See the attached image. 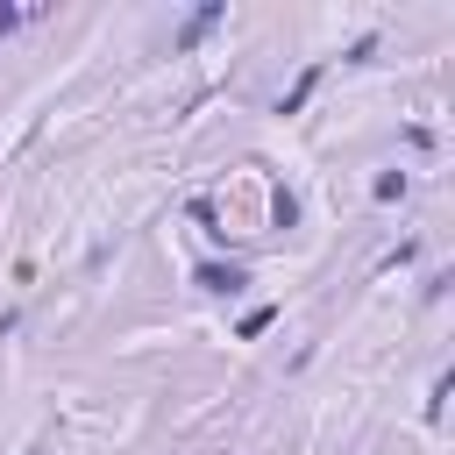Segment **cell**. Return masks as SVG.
Returning a JSON list of instances; mask_svg holds the SVG:
<instances>
[{
	"label": "cell",
	"instance_id": "obj_1",
	"mask_svg": "<svg viewBox=\"0 0 455 455\" xmlns=\"http://www.w3.org/2000/svg\"><path fill=\"white\" fill-rule=\"evenodd\" d=\"M220 21H228V0H199V7H192V21L171 36V50H199V43H206Z\"/></svg>",
	"mask_w": 455,
	"mask_h": 455
},
{
	"label": "cell",
	"instance_id": "obj_2",
	"mask_svg": "<svg viewBox=\"0 0 455 455\" xmlns=\"http://www.w3.org/2000/svg\"><path fill=\"white\" fill-rule=\"evenodd\" d=\"M192 284H199V291H220V299H235V291L249 284V270H242V263H199V270H192Z\"/></svg>",
	"mask_w": 455,
	"mask_h": 455
},
{
	"label": "cell",
	"instance_id": "obj_3",
	"mask_svg": "<svg viewBox=\"0 0 455 455\" xmlns=\"http://www.w3.org/2000/svg\"><path fill=\"white\" fill-rule=\"evenodd\" d=\"M320 78H327V64H306V71H299V85H291V92L277 100V114H299V107H306V100L320 92Z\"/></svg>",
	"mask_w": 455,
	"mask_h": 455
},
{
	"label": "cell",
	"instance_id": "obj_4",
	"mask_svg": "<svg viewBox=\"0 0 455 455\" xmlns=\"http://www.w3.org/2000/svg\"><path fill=\"white\" fill-rule=\"evenodd\" d=\"M370 199H384V206L405 199V171H377V178H370Z\"/></svg>",
	"mask_w": 455,
	"mask_h": 455
},
{
	"label": "cell",
	"instance_id": "obj_5",
	"mask_svg": "<svg viewBox=\"0 0 455 455\" xmlns=\"http://www.w3.org/2000/svg\"><path fill=\"white\" fill-rule=\"evenodd\" d=\"M270 320H277V306H249V313H242V327H235V334H242V341H256V334H263V327H270Z\"/></svg>",
	"mask_w": 455,
	"mask_h": 455
},
{
	"label": "cell",
	"instance_id": "obj_6",
	"mask_svg": "<svg viewBox=\"0 0 455 455\" xmlns=\"http://www.w3.org/2000/svg\"><path fill=\"white\" fill-rule=\"evenodd\" d=\"M270 220H277V228H299V199L277 192V199H270Z\"/></svg>",
	"mask_w": 455,
	"mask_h": 455
},
{
	"label": "cell",
	"instance_id": "obj_7",
	"mask_svg": "<svg viewBox=\"0 0 455 455\" xmlns=\"http://www.w3.org/2000/svg\"><path fill=\"white\" fill-rule=\"evenodd\" d=\"M192 220H199L206 235H228V228H220V206H213V199H192Z\"/></svg>",
	"mask_w": 455,
	"mask_h": 455
},
{
	"label": "cell",
	"instance_id": "obj_8",
	"mask_svg": "<svg viewBox=\"0 0 455 455\" xmlns=\"http://www.w3.org/2000/svg\"><path fill=\"white\" fill-rule=\"evenodd\" d=\"M370 57H377V36H355V43L341 50V64H370Z\"/></svg>",
	"mask_w": 455,
	"mask_h": 455
},
{
	"label": "cell",
	"instance_id": "obj_9",
	"mask_svg": "<svg viewBox=\"0 0 455 455\" xmlns=\"http://www.w3.org/2000/svg\"><path fill=\"white\" fill-rule=\"evenodd\" d=\"M21 21H36V7H0V36H14Z\"/></svg>",
	"mask_w": 455,
	"mask_h": 455
},
{
	"label": "cell",
	"instance_id": "obj_10",
	"mask_svg": "<svg viewBox=\"0 0 455 455\" xmlns=\"http://www.w3.org/2000/svg\"><path fill=\"white\" fill-rule=\"evenodd\" d=\"M21 455H43V448H21Z\"/></svg>",
	"mask_w": 455,
	"mask_h": 455
}]
</instances>
